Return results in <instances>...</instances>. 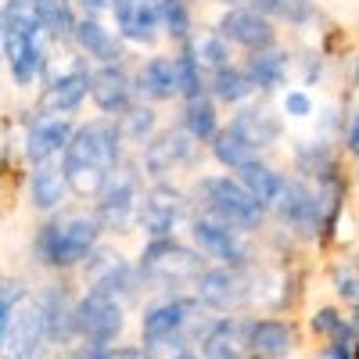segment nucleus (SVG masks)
Returning a JSON list of instances; mask_svg holds the SVG:
<instances>
[{"instance_id":"obj_1","label":"nucleus","mask_w":359,"mask_h":359,"mask_svg":"<svg viewBox=\"0 0 359 359\" xmlns=\"http://www.w3.org/2000/svg\"><path fill=\"white\" fill-rule=\"evenodd\" d=\"M126 155H130V147L123 133H118L115 118L94 115L86 123H76L72 140L65 144L62 158H57V165L65 172L69 194L79 201H94L101 187L111 180V172L126 162Z\"/></svg>"},{"instance_id":"obj_2","label":"nucleus","mask_w":359,"mask_h":359,"mask_svg":"<svg viewBox=\"0 0 359 359\" xmlns=\"http://www.w3.org/2000/svg\"><path fill=\"white\" fill-rule=\"evenodd\" d=\"M104 233L94 219V212H72L62 208L54 216H43L40 226L33 230V262L54 277L79 273V266L90 259Z\"/></svg>"},{"instance_id":"obj_3","label":"nucleus","mask_w":359,"mask_h":359,"mask_svg":"<svg viewBox=\"0 0 359 359\" xmlns=\"http://www.w3.org/2000/svg\"><path fill=\"white\" fill-rule=\"evenodd\" d=\"M0 29H4V69L18 90L40 86L50 65V40L43 36L33 0H0Z\"/></svg>"},{"instance_id":"obj_4","label":"nucleus","mask_w":359,"mask_h":359,"mask_svg":"<svg viewBox=\"0 0 359 359\" xmlns=\"http://www.w3.org/2000/svg\"><path fill=\"white\" fill-rule=\"evenodd\" d=\"M191 208L201 216H212L248 237H259L269 226V212L237 184L233 172H201L187 184Z\"/></svg>"},{"instance_id":"obj_5","label":"nucleus","mask_w":359,"mask_h":359,"mask_svg":"<svg viewBox=\"0 0 359 359\" xmlns=\"http://www.w3.org/2000/svg\"><path fill=\"white\" fill-rule=\"evenodd\" d=\"M208 259L184 237H147L137 255V273L151 294H187Z\"/></svg>"},{"instance_id":"obj_6","label":"nucleus","mask_w":359,"mask_h":359,"mask_svg":"<svg viewBox=\"0 0 359 359\" xmlns=\"http://www.w3.org/2000/svg\"><path fill=\"white\" fill-rule=\"evenodd\" d=\"M205 313L208 309L198 302L191 291L187 294H158L155 302H147L144 313H140V323H137L140 345L151 352V355L194 345Z\"/></svg>"},{"instance_id":"obj_7","label":"nucleus","mask_w":359,"mask_h":359,"mask_svg":"<svg viewBox=\"0 0 359 359\" xmlns=\"http://www.w3.org/2000/svg\"><path fill=\"white\" fill-rule=\"evenodd\" d=\"M259 273L262 266H245V269H233V266H212L208 262L201 269V277L194 280L191 294L208 309V313H219V316H233V313H248L252 306H259Z\"/></svg>"},{"instance_id":"obj_8","label":"nucleus","mask_w":359,"mask_h":359,"mask_svg":"<svg viewBox=\"0 0 359 359\" xmlns=\"http://www.w3.org/2000/svg\"><path fill=\"white\" fill-rule=\"evenodd\" d=\"M194 216L191 208V194L187 187L172 184V180H147L140 201H137V216H133V230H140V237H176L187 226V219Z\"/></svg>"},{"instance_id":"obj_9","label":"nucleus","mask_w":359,"mask_h":359,"mask_svg":"<svg viewBox=\"0 0 359 359\" xmlns=\"http://www.w3.org/2000/svg\"><path fill=\"white\" fill-rule=\"evenodd\" d=\"M144 184H147V180H144V172L137 165V155L130 151L126 162L111 172V180L101 187V194L94 198V208H90L104 237L133 233V216H137V201H140Z\"/></svg>"},{"instance_id":"obj_10","label":"nucleus","mask_w":359,"mask_h":359,"mask_svg":"<svg viewBox=\"0 0 359 359\" xmlns=\"http://www.w3.org/2000/svg\"><path fill=\"white\" fill-rule=\"evenodd\" d=\"M269 223H277L280 237H287L291 245H320V191L309 180L287 172L269 208Z\"/></svg>"},{"instance_id":"obj_11","label":"nucleus","mask_w":359,"mask_h":359,"mask_svg":"<svg viewBox=\"0 0 359 359\" xmlns=\"http://www.w3.org/2000/svg\"><path fill=\"white\" fill-rule=\"evenodd\" d=\"M76 345H118L126 334V306L104 291L83 287L72 306Z\"/></svg>"},{"instance_id":"obj_12","label":"nucleus","mask_w":359,"mask_h":359,"mask_svg":"<svg viewBox=\"0 0 359 359\" xmlns=\"http://www.w3.org/2000/svg\"><path fill=\"white\" fill-rule=\"evenodd\" d=\"M187 241L212 262V266H233V269H245V266H255L259 262V252H255V237L233 230L212 216H201L194 212L187 219Z\"/></svg>"},{"instance_id":"obj_13","label":"nucleus","mask_w":359,"mask_h":359,"mask_svg":"<svg viewBox=\"0 0 359 359\" xmlns=\"http://www.w3.org/2000/svg\"><path fill=\"white\" fill-rule=\"evenodd\" d=\"M79 277H83V287L90 291H104L111 298H118L126 309L140 302L144 294V284H140V273H137V262H130L118 248L111 245H97L90 252V259L79 266Z\"/></svg>"},{"instance_id":"obj_14","label":"nucleus","mask_w":359,"mask_h":359,"mask_svg":"<svg viewBox=\"0 0 359 359\" xmlns=\"http://www.w3.org/2000/svg\"><path fill=\"white\" fill-rule=\"evenodd\" d=\"M90 65L83 54H69L62 65H47L43 79H40V94H36V111L47 115H76L86 101H90Z\"/></svg>"},{"instance_id":"obj_15","label":"nucleus","mask_w":359,"mask_h":359,"mask_svg":"<svg viewBox=\"0 0 359 359\" xmlns=\"http://www.w3.org/2000/svg\"><path fill=\"white\" fill-rule=\"evenodd\" d=\"M205 147L191 140L180 126H158V133L137 147V165L144 180H176L184 169H194Z\"/></svg>"},{"instance_id":"obj_16","label":"nucleus","mask_w":359,"mask_h":359,"mask_svg":"<svg viewBox=\"0 0 359 359\" xmlns=\"http://www.w3.org/2000/svg\"><path fill=\"white\" fill-rule=\"evenodd\" d=\"M76 115H47V111H29L22 123V140H18V158L33 169L43 162H57L72 140Z\"/></svg>"},{"instance_id":"obj_17","label":"nucleus","mask_w":359,"mask_h":359,"mask_svg":"<svg viewBox=\"0 0 359 359\" xmlns=\"http://www.w3.org/2000/svg\"><path fill=\"white\" fill-rule=\"evenodd\" d=\"M212 33H219L233 50L241 54H252V50H266V47H277L280 43V25L255 11L252 4H233V8H223L212 22Z\"/></svg>"},{"instance_id":"obj_18","label":"nucleus","mask_w":359,"mask_h":359,"mask_svg":"<svg viewBox=\"0 0 359 359\" xmlns=\"http://www.w3.org/2000/svg\"><path fill=\"white\" fill-rule=\"evenodd\" d=\"M158 4H162V0H111L108 15H111L115 36L123 40L126 47H137V50L158 47L162 43Z\"/></svg>"},{"instance_id":"obj_19","label":"nucleus","mask_w":359,"mask_h":359,"mask_svg":"<svg viewBox=\"0 0 359 359\" xmlns=\"http://www.w3.org/2000/svg\"><path fill=\"white\" fill-rule=\"evenodd\" d=\"M302 345L291 316H245V352L248 359H291Z\"/></svg>"},{"instance_id":"obj_20","label":"nucleus","mask_w":359,"mask_h":359,"mask_svg":"<svg viewBox=\"0 0 359 359\" xmlns=\"http://www.w3.org/2000/svg\"><path fill=\"white\" fill-rule=\"evenodd\" d=\"M90 104L97 108V115H108V118H118L130 104H137V83H133L130 62L90 69Z\"/></svg>"},{"instance_id":"obj_21","label":"nucleus","mask_w":359,"mask_h":359,"mask_svg":"<svg viewBox=\"0 0 359 359\" xmlns=\"http://www.w3.org/2000/svg\"><path fill=\"white\" fill-rule=\"evenodd\" d=\"M284 123H287V118L280 115V108H273V104H266L262 97H255V101H248L241 108H233L226 126L241 140H248L259 155H266V151H273V147L280 144Z\"/></svg>"},{"instance_id":"obj_22","label":"nucleus","mask_w":359,"mask_h":359,"mask_svg":"<svg viewBox=\"0 0 359 359\" xmlns=\"http://www.w3.org/2000/svg\"><path fill=\"white\" fill-rule=\"evenodd\" d=\"M76 54H83L90 65H115V62H130V47L115 36V29L101 15H79L76 33L69 43Z\"/></svg>"},{"instance_id":"obj_23","label":"nucleus","mask_w":359,"mask_h":359,"mask_svg":"<svg viewBox=\"0 0 359 359\" xmlns=\"http://www.w3.org/2000/svg\"><path fill=\"white\" fill-rule=\"evenodd\" d=\"M194 348L201 359H248L245 352V316H205L198 327Z\"/></svg>"},{"instance_id":"obj_24","label":"nucleus","mask_w":359,"mask_h":359,"mask_svg":"<svg viewBox=\"0 0 359 359\" xmlns=\"http://www.w3.org/2000/svg\"><path fill=\"white\" fill-rule=\"evenodd\" d=\"M341 147L331 144L327 137H316V140H294L291 147V169L294 176L309 180V184H331V180L345 176V162H341Z\"/></svg>"},{"instance_id":"obj_25","label":"nucleus","mask_w":359,"mask_h":359,"mask_svg":"<svg viewBox=\"0 0 359 359\" xmlns=\"http://www.w3.org/2000/svg\"><path fill=\"white\" fill-rule=\"evenodd\" d=\"M36 298L40 306V320H43V338L50 345H62V348H72L76 345V334H72V306H76V291L65 284V280H54V284H43Z\"/></svg>"},{"instance_id":"obj_26","label":"nucleus","mask_w":359,"mask_h":359,"mask_svg":"<svg viewBox=\"0 0 359 359\" xmlns=\"http://www.w3.org/2000/svg\"><path fill=\"white\" fill-rule=\"evenodd\" d=\"M241 69L248 72L252 86H255V97H273L287 86V76L294 69V54L287 47H266V50H252L241 57Z\"/></svg>"},{"instance_id":"obj_27","label":"nucleus","mask_w":359,"mask_h":359,"mask_svg":"<svg viewBox=\"0 0 359 359\" xmlns=\"http://www.w3.org/2000/svg\"><path fill=\"white\" fill-rule=\"evenodd\" d=\"M25 194H29V208L40 216H54L69 205V184H65V172L57 162H43V165H33L29 169V180H25Z\"/></svg>"},{"instance_id":"obj_28","label":"nucleus","mask_w":359,"mask_h":359,"mask_svg":"<svg viewBox=\"0 0 359 359\" xmlns=\"http://www.w3.org/2000/svg\"><path fill=\"white\" fill-rule=\"evenodd\" d=\"M137 83V101L147 104H169L176 101V72H172V54H147L144 62L133 69Z\"/></svg>"},{"instance_id":"obj_29","label":"nucleus","mask_w":359,"mask_h":359,"mask_svg":"<svg viewBox=\"0 0 359 359\" xmlns=\"http://www.w3.org/2000/svg\"><path fill=\"white\" fill-rule=\"evenodd\" d=\"M176 126L184 130L191 140H198L201 147L212 144V137L219 133L223 126V115H219V104L201 94V97H191V101H180V118H176Z\"/></svg>"},{"instance_id":"obj_30","label":"nucleus","mask_w":359,"mask_h":359,"mask_svg":"<svg viewBox=\"0 0 359 359\" xmlns=\"http://www.w3.org/2000/svg\"><path fill=\"white\" fill-rule=\"evenodd\" d=\"M233 176H237V184H241L266 212L273 208V201H277V194H280V187H284V180H287V172L284 169H277L273 162H266V155L262 158H252L248 165H241V169H233Z\"/></svg>"},{"instance_id":"obj_31","label":"nucleus","mask_w":359,"mask_h":359,"mask_svg":"<svg viewBox=\"0 0 359 359\" xmlns=\"http://www.w3.org/2000/svg\"><path fill=\"white\" fill-rule=\"evenodd\" d=\"M208 97L219 108H241L248 101H255V86L248 79V72L241 69V62H230L216 72H208Z\"/></svg>"},{"instance_id":"obj_32","label":"nucleus","mask_w":359,"mask_h":359,"mask_svg":"<svg viewBox=\"0 0 359 359\" xmlns=\"http://www.w3.org/2000/svg\"><path fill=\"white\" fill-rule=\"evenodd\" d=\"M33 8H36L43 36L54 47H69L72 43V33H76V22H79L76 0H33Z\"/></svg>"},{"instance_id":"obj_33","label":"nucleus","mask_w":359,"mask_h":359,"mask_svg":"<svg viewBox=\"0 0 359 359\" xmlns=\"http://www.w3.org/2000/svg\"><path fill=\"white\" fill-rule=\"evenodd\" d=\"M158 18H162V40L172 43V50L194 43L198 25H194V4L191 0H162Z\"/></svg>"},{"instance_id":"obj_34","label":"nucleus","mask_w":359,"mask_h":359,"mask_svg":"<svg viewBox=\"0 0 359 359\" xmlns=\"http://www.w3.org/2000/svg\"><path fill=\"white\" fill-rule=\"evenodd\" d=\"M115 126H118V133H123L130 151H137L140 144H147V140L158 133V126H162L158 123V108L147 104V101H137V104H130L123 115L115 118Z\"/></svg>"},{"instance_id":"obj_35","label":"nucleus","mask_w":359,"mask_h":359,"mask_svg":"<svg viewBox=\"0 0 359 359\" xmlns=\"http://www.w3.org/2000/svg\"><path fill=\"white\" fill-rule=\"evenodd\" d=\"M205 151H208V158H212L223 172H233V169H241V165H248L252 158H262L259 151H255V147L248 144V140H241V137H237L226 123L219 126V133L212 137V144H208L205 147Z\"/></svg>"},{"instance_id":"obj_36","label":"nucleus","mask_w":359,"mask_h":359,"mask_svg":"<svg viewBox=\"0 0 359 359\" xmlns=\"http://www.w3.org/2000/svg\"><path fill=\"white\" fill-rule=\"evenodd\" d=\"M309 334L320 341H334V338H355L359 334V316H352L341 306H316L309 313Z\"/></svg>"},{"instance_id":"obj_37","label":"nucleus","mask_w":359,"mask_h":359,"mask_svg":"<svg viewBox=\"0 0 359 359\" xmlns=\"http://www.w3.org/2000/svg\"><path fill=\"white\" fill-rule=\"evenodd\" d=\"M327 280H331V291L341 309L359 316V255H338L327 269Z\"/></svg>"},{"instance_id":"obj_38","label":"nucleus","mask_w":359,"mask_h":359,"mask_svg":"<svg viewBox=\"0 0 359 359\" xmlns=\"http://www.w3.org/2000/svg\"><path fill=\"white\" fill-rule=\"evenodd\" d=\"M172 72H176V101H191V97L208 94V86H205L208 76H205V69L198 65L191 43L172 50Z\"/></svg>"},{"instance_id":"obj_39","label":"nucleus","mask_w":359,"mask_h":359,"mask_svg":"<svg viewBox=\"0 0 359 359\" xmlns=\"http://www.w3.org/2000/svg\"><path fill=\"white\" fill-rule=\"evenodd\" d=\"M248 4L262 15H269L273 22H287L294 29H302L313 22L316 15V0H248Z\"/></svg>"},{"instance_id":"obj_40","label":"nucleus","mask_w":359,"mask_h":359,"mask_svg":"<svg viewBox=\"0 0 359 359\" xmlns=\"http://www.w3.org/2000/svg\"><path fill=\"white\" fill-rule=\"evenodd\" d=\"M194 57H198V65L205 69V76L208 72H216V69H223V65H230V62H237V54H233V47L219 36V33H198L194 36Z\"/></svg>"},{"instance_id":"obj_41","label":"nucleus","mask_w":359,"mask_h":359,"mask_svg":"<svg viewBox=\"0 0 359 359\" xmlns=\"http://www.w3.org/2000/svg\"><path fill=\"white\" fill-rule=\"evenodd\" d=\"M65 359H155L144 345H72Z\"/></svg>"},{"instance_id":"obj_42","label":"nucleus","mask_w":359,"mask_h":359,"mask_svg":"<svg viewBox=\"0 0 359 359\" xmlns=\"http://www.w3.org/2000/svg\"><path fill=\"white\" fill-rule=\"evenodd\" d=\"M277 108H280L284 118H291V123H306V118L316 115V101H313V94L306 86H284Z\"/></svg>"},{"instance_id":"obj_43","label":"nucleus","mask_w":359,"mask_h":359,"mask_svg":"<svg viewBox=\"0 0 359 359\" xmlns=\"http://www.w3.org/2000/svg\"><path fill=\"white\" fill-rule=\"evenodd\" d=\"M25 294H29V287L22 284V280H0V345H4V338H8V331H11V320H15V313H18V306L25 302Z\"/></svg>"},{"instance_id":"obj_44","label":"nucleus","mask_w":359,"mask_h":359,"mask_svg":"<svg viewBox=\"0 0 359 359\" xmlns=\"http://www.w3.org/2000/svg\"><path fill=\"white\" fill-rule=\"evenodd\" d=\"M341 151H345L352 162H359V108L348 115V123H345V130H341Z\"/></svg>"},{"instance_id":"obj_45","label":"nucleus","mask_w":359,"mask_h":359,"mask_svg":"<svg viewBox=\"0 0 359 359\" xmlns=\"http://www.w3.org/2000/svg\"><path fill=\"white\" fill-rule=\"evenodd\" d=\"M323 62H327V57H323L320 50H313V54H306V57H294V65H302V83H306V86H313V83L323 79Z\"/></svg>"},{"instance_id":"obj_46","label":"nucleus","mask_w":359,"mask_h":359,"mask_svg":"<svg viewBox=\"0 0 359 359\" xmlns=\"http://www.w3.org/2000/svg\"><path fill=\"white\" fill-rule=\"evenodd\" d=\"M316 359H355V338H334V341H323Z\"/></svg>"},{"instance_id":"obj_47","label":"nucleus","mask_w":359,"mask_h":359,"mask_svg":"<svg viewBox=\"0 0 359 359\" xmlns=\"http://www.w3.org/2000/svg\"><path fill=\"white\" fill-rule=\"evenodd\" d=\"M108 4L111 0H76L79 15H108Z\"/></svg>"},{"instance_id":"obj_48","label":"nucleus","mask_w":359,"mask_h":359,"mask_svg":"<svg viewBox=\"0 0 359 359\" xmlns=\"http://www.w3.org/2000/svg\"><path fill=\"white\" fill-rule=\"evenodd\" d=\"M212 4H219V8H233V4H248V0H212Z\"/></svg>"},{"instance_id":"obj_49","label":"nucleus","mask_w":359,"mask_h":359,"mask_svg":"<svg viewBox=\"0 0 359 359\" xmlns=\"http://www.w3.org/2000/svg\"><path fill=\"white\" fill-rule=\"evenodd\" d=\"M0 62H4V29H0Z\"/></svg>"},{"instance_id":"obj_50","label":"nucleus","mask_w":359,"mask_h":359,"mask_svg":"<svg viewBox=\"0 0 359 359\" xmlns=\"http://www.w3.org/2000/svg\"><path fill=\"white\" fill-rule=\"evenodd\" d=\"M355 359H359V334H355Z\"/></svg>"},{"instance_id":"obj_51","label":"nucleus","mask_w":359,"mask_h":359,"mask_svg":"<svg viewBox=\"0 0 359 359\" xmlns=\"http://www.w3.org/2000/svg\"><path fill=\"white\" fill-rule=\"evenodd\" d=\"M355 69H359V57H355Z\"/></svg>"},{"instance_id":"obj_52","label":"nucleus","mask_w":359,"mask_h":359,"mask_svg":"<svg viewBox=\"0 0 359 359\" xmlns=\"http://www.w3.org/2000/svg\"><path fill=\"white\" fill-rule=\"evenodd\" d=\"M0 280H4V277H0Z\"/></svg>"}]
</instances>
